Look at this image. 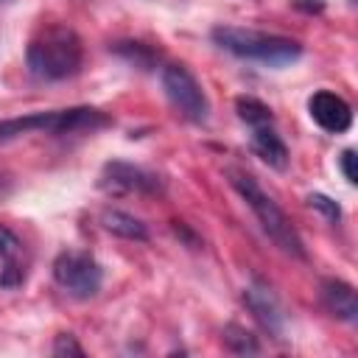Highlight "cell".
Instances as JSON below:
<instances>
[{"instance_id":"1","label":"cell","mask_w":358,"mask_h":358,"mask_svg":"<svg viewBox=\"0 0 358 358\" xmlns=\"http://www.w3.org/2000/svg\"><path fill=\"white\" fill-rule=\"evenodd\" d=\"M84 59L81 39L67 25H50L36 39H31L25 50V62L34 78L42 81H62L78 73Z\"/></svg>"},{"instance_id":"2","label":"cell","mask_w":358,"mask_h":358,"mask_svg":"<svg viewBox=\"0 0 358 358\" xmlns=\"http://www.w3.org/2000/svg\"><path fill=\"white\" fill-rule=\"evenodd\" d=\"M213 42L238 59L260 62L266 67H285L302 56V45L296 39L255 31V28H238V25L213 28Z\"/></svg>"},{"instance_id":"3","label":"cell","mask_w":358,"mask_h":358,"mask_svg":"<svg viewBox=\"0 0 358 358\" xmlns=\"http://www.w3.org/2000/svg\"><path fill=\"white\" fill-rule=\"evenodd\" d=\"M229 185L241 193V199L249 204V210L255 213L257 224L263 227V232L271 238L274 246H280L285 255L296 257V260H305V243L296 232V227L291 224V218L280 210V204L255 182V176L243 173V171H229Z\"/></svg>"},{"instance_id":"4","label":"cell","mask_w":358,"mask_h":358,"mask_svg":"<svg viewBox=\"0 0 358 358\" xmlns=\"http://www.w3.org/2000/svg\"><path fill=\"white\" fill-rule=\"evenodd\" d=\"M109 117L98 109L90 106H76V109H56V112H34L25 117H8L0 123V140H14L22 134L45 131V134H73V131H92L106 126Z\"/></svg>"},{"instance_id":"5","label":"cell","mask_w":358,"mask_h":358,"mask_svg":"<svg viewBox=\"0 0 358 358\" xmlns=\"http://www.w3.org/2000/svg\"><path fill=\"white\" fill-rule=\"evenodd\" d=\"M159 81H162V90L168 95V101L173 103V109L190 120V123H204L207 115H210V103H207V95L204 90L199 87V81L193 78V73L182 64H165L162 73H159Z\"/></svg>"},{"instance_id":"6","label":"cell","mask_w":358,"mask_h":358,"mask_svg":"<svg viewBox=\"0 0 358 358\" xmlns=\"http://www.w3.org/2000/svg\"><path fill=\"white\" fill-rule=\"evenodd\" d=\"M53 280L59 288L76 299H90L101 291L103 271L98 260L87 252H62L53 260Z\"/></svg>"},{"instance_id":"7","label":"cell","mask_w":358,"mask_h":358,"mask_svg":"<svg viewBox=\"0 0 358 358\" xmlns=\"http://www.w3.org/2000/svg\"><path fill=\"white\" fill-rule=\"evenodd\" d=\"M98 185L106 193H137V196H157L162 193V179L154 171H145L140 165L112 159L101 168Z\"/></svg>"},{"instance_id":"8","label":"cell","mask_w":358,"mask_h":358,"mask_svg":"<svg viewBox=\"0 0 358 358\" xmlns=\"http://www.w3.org/2000/svg\"><path fill=\"white\" fill-rule=\"evenodd\" d=\"M243 305L249 308V313L255 316V322L271 336V338H282L285 333V313H282V305L277 299V294L263 285V282H252L243 288Z\"/></svg>"},{"instance_id":"9","label":"cell","mask_w":358,"mask_h":358,"mask_svg":"<svg viewBox=\"0 0 358 358\" xmlns=\"http://www.w3.org/2000/svg\"><path fill=\"white\" fill-rule=\"evenodd\" d=\"M308 112H310L313 123L319 129L330 131V134H341V131H347L352 126V109H350V103L341 95L330 92V90L313 92L308 98Z\"/></svg>"},{"instance_id":"10","label":"cell","mask_w":358,"mask_h":358,"mask_svg":"<svg viewBox=\"0 0 358 358\" xmlns=\"http://www.w3.org/2000/svg\"><path fill=\"white\" fill-rule=\"evenodd\" d=\"M319 299L324 305V310L341 322H355L358 319V296L355 288L344 280H322L319 285Z\"/></svg>"},{"instance_id":"11","label":"cell","mask_w":358,"mask_h":358,"mask_svg":"<svg viewBox=\"0 0 358 358\" xmlns=\"http://www.w3.org/2000/svg\"><path fill=\"white\" fill-rule=\"evenodd\" d=\"M249 145L252 151L274 171H285L288 168V148L285 143L280 140V134L271 129V123L266 126H252V134H249Z\"/></svg>"},{"instance_id":"12","label":"cell","mask_w":358,"mask_h":358,"mask_svg":"<svg viewBox=\"0 0 358 358\" xmlns=\"http://www.w3.org/2000/svg\"><path fill=\"white\" fill-rule=\"evenodd\" d=\"M20 252H22V243L20 238L0 224V257H3V271H0V285L3 288H17L22 280H25V271L20 266Z\"/></svg>"},{"instance_id":"13","label":"cell","mask_w":358,"mask_h":358,"mask_svg":"<svg viewBox=\"0 0 358 358\" xmlns=\"http://www.w3.org/2000/svg\"><path fill=\"white\" fill-rule=\"evenodd\" d=\"M101 227L117 238H126V241H145L148 238V229L140 218H134L131 213H123V210H103L101 213Z\"/></svg>"},{"instance_id":"14","label":"cell","mask_w":358,"mask_h":358,"mask_svg":"<svg viewBox=\"0 0 358 358\" xmlns=\"http://www.w3.org/2000/svg\"><path fill=\"white\" fill-rule=\"evenodd\" d=\"M224 347H227L229 352H238V355H255V352H260L257 338H255L246 327H241V324H235V322H229V324L224 327Z\"/></svg>"},{"instance_id":"15","label":"cell","mask_w":358,"mask_h":358,"mask_svg":"<svg viewBox=\"0 0 358 358\" xmlns=\"http://www.w3.org/2000/svg\"><path fill=\"white\" fill-rule=\"evenodd\" d=\"M235 109H238V117H241L249 129H252V126H266V123H271V109H268L263 101L252 98V95L235 98Z\"/></svg>"},{"instance_id":"16","label":"cell","mask_w":358,"mask_h":358,"mask_svg":"<svg viewBox=\"0 0 358 358\" xmlns=\"http://www.w3.org/2000/svg\"><path fill=\"white\" fill-rule=\"evenodd\" d=\"M308 207L310 210H316L324 221H330V224H336L338 218H341V207L330 199V196H324V193H310L308 196Z\"/></svg>"},{"instance_id":"17","label":"cell","mask_w":358,"mask_h":358,"mask_svg":"<svg viewBox=\"0 0 358 358\" xmlns=\"http://www.w3.org/2000/svg\"><path fill=\"white\" fill-rule=\"evenodd\" d=\"M115 50H117L120 56H126L129 62H134L137 67H148V64L154 62V53H151L145 45H140V42H120Z\"/></svg>"},{"instance_id":"18","label":"cell","mask_w":358,"mask_h":358,"mask_svg":"<svg viewBox=\"0 0 358 358\" xmlns=\"http://www.w3.org/2000/svg\"><path fill=\"white\" fill-rule=\"evenodd\" d=\"M53 355H84V350L76 344V338L73 336H56V341H53Z\"/></svg>"},{"instance_id":"19","label":"cell","mask_w":358,"mask_h":358,"mask_svg":"<svg viewBox=\"0 0 358 358\" xmlns=\"http://www.w3.org/2000/svg\"><path fill=\"white\" fill-rule=\"evenodd\" d=\"M338 165H341L344 179H347L350 185H355V182H358V171H355V151H352V148H344V151H341Z\"/></svg>"}]
</instances>
